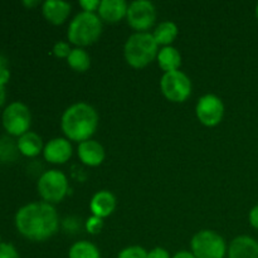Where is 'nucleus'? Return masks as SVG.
Wrapping results in <instances>:
<instances>
[{"label": "nucleus", "mask_w": 258, "mask_h": 258, "mask_svg": "<svg viewBox=\"0 0 258 258\" xmlns=\"http://www.w3.org/2000/svg\"><path fill=\"white\" fill-rule=\"evenodd\" d=\"M19 233L34 242H44L59 229V217L53 204L35 202L22 207L15 214Z\"/></svg>", "instance_id": "f257e3e1"}, {"label": "nucleus", "mask_w": 258, "mask_h": 258, "mask_svg": "<svg viewBox=\"0 0 258 258\" xmlns=\"http://www.w3.org/2000/svg\"><path fill=\"white\" fill-rule=\"evenodd\" d=\"M97 111L86 102H77L66 108L60 118V127L66 139L81 144L91 140L98 127Z\"/></svg>", "instance_id": "f03ea898"}, {"label": "nucleus", "mask_w": 258, "mask_h": 258, "mask_svg": "<svg viewBox=\"0 0 258 258\" xmlns=\"http://www.w3.org/2000/svg\"><path fill=\"white\" fill-rule=\"evenodd\" d=\"M159 45L153 33H134L123 45V57L130 67L141 70L156 59Z\"/></svg>", "instance_id": "7ed1b4c3"}, {"label": "nucleus", "mask_w": 258, "mask_h": 258, "mask_svg": "<svg viewBox=\"0 0 258 258\" xmlns=\"http://www.w3.org/2000/svg\"><path fill=\"white\" fill-rule=\"evenodd\" d=\"M102 27V20L96 13L81 12L68 25L67 38L77 48L88 47L100 39Z\"/></svg>", "instance_id": "20e7f679"}, {"label": "nucleus", "mask_w": 258, "mask_h": 258, "mask_svg": "<svg viewBox=\"0 0 258 258\" xmlns=\"http://www.w3.org/2000/svg\"><path fill=\"white\" fill-rule=\"evenodd\" d=\"M227 251L223 237L211 229L197 232L190 241V252L196 258H224Z\"/></svg>", "instance_id": "39448f33"}, {"label": "nucleus", "mask_w": 258, "mask_h": 258, "mask_svg": "<svg viewBox=\"0 0 258 258\" xmlns=\"http://www.w3.org/2000/svg\"><path fill=\"white\" fill-rule=\"evenodd\" d=\"M68 186L67 176L57 169L44 171L37 184L40 198L49 204L60 203L67 197Z\"/></svg>", "instance_id": "423d86ee"}, {"label": "nucleus", "mask_w": 258, "mask_h": 258, "mask_svg": "<svg viewBox=\"0 0 258 258\" xmlns=\"http://www.w3.org/2000/svg\"><path fill=\"white\" fill-rule=\"evenodd\" d=\"M160 90L164 97L170 102H185L191 95V81L181 71L164 73L160 80Z\"/></svg>", "instance_id": "0eeeda50"}, {"label": "nucleus", "mask_w": 258, "mask_h": 258, "mask_svg": "<svg viewBox=\"0 0 258 258\" xmlns=\"http://www.w3.org/2000/svg\"><path fill=\"white\" fill-rule=\"evenodd\" d=\"M127 24L136 33H148L156 20V8L149 0H135L130 3L126 14Z\"/></svg>", "instance_id": "6e6552de"}, {"label": "nucleus", "mask_w": 258, "mask_h": 258, "mask_svg": "<svg viewBox=\"0 0 258 258\" xmlns=\"http://www.w3.org/2000/svg\"><path fill=\"white\" fill-rule=\"evenodd\" d=\"M32 116L24 103L13 102L3 112V126L5 130L14 136H22L29 131Z\"/></svg>", "instance_id": "1a4fd4ad"}, {"label": "nucleus", "mask_w": 258, "mask_h": 258, "mask_svg": "<svg viewBox=\"0 0 258 258\" xmlns=\"http://www.w3.org/2000/svg\"><path fill=\"white\" fill-rule=\"evenodd\" d=\"M196 115L199 122L207 127H214L219 125L224 116L223 101L213 93L202 96L196 105Z\"/></svg>", "instance_id": "9d476101"}, {"label": "nucleus", "mask_w": 258, "mask_h": 258, "mask_svg": "<svg viewBox=\"0 0 258 258\" xmlns=\"http://www.w3.org/2000/svg\"><path fill=\"white\" fill-rule=\"evenodd\" d=\"M73 154L72 144L66 138H54L48 141L43 149L45 161L54 165H62L71 159Z\"/></svg>", "instance_id": "9b49d317"}, {"label": "nucleus", "mask_w": 258, "mask_h": 258, "mask_svg": "<svg viewBox=\"0 0 258 258\" xmlns=\"http://www.w3.org/2000/svg\"><path fill=\"white\" fill-rule=\"evenodd\" d=\"M77 155L80 158L81 163L90 168L100 166L105 160V148L96 140H87L78 144Z\"/></svg>", "instance_id": "f8f14e48"}, {"label": "nucleus", "mask_w": 258, "mask_h": 258, "mask_svg": "<svg viewBox=\"0 0 258 258\" xmlns=\"http://www.w3.org/2000/svg\"><path fill=\"white\" fill-rule=\"evenodd\" d=\"M128 4L125 0H102L98 7L97 15L102 23L116 24L125 19Z\"/></svg>", "instance_id": "ddd939ff"}, {"label": "nucleus", "mask_w": 258, "mask_h": 258, "mask_svg": "<svg viewBox=\"0 0 258 258\" xmlns=\"http://www.w3.org/2000/svg\"><path fill=\"white\" fill-rule=\"evenodd\" d=\"M72 7L70 3L60 0H47L42 5L43 17L53 25H62L70 17Z\"/></svg>", "instance_id": "4468645a"}, {"label": "nucleus", "mask_w": 258, "mask_h": 258, "mask_svg": "<svg viewBox=\"0 0 258 258\" xmlns=\"http://www.w3.org/2000/svg\"><path fill=\"white\" fill-rule=\"evenodd\" d=\"M228 258H258V242L249 236H238L231 242Z\"/></svg>", "instance_id": "2eb2a0df"}, {"label": "nucleus", "mask_w": 258, "mask_h": 258, "mask_svg": "<svg viewBox=\"0 0 258 258\" xmlns=\"http://www.w3.org/2000/svg\"><path fill=\"white\" fill-rule=\"evenodd\" d=\"M116 209V197L110 190H100L92 197L90 202V211L92 216L105 219L110 217Z\"/></svg>", "instance_id": "dca6fc26"}, {"label": "nucleus", "mask_w": 258, "mask_h": 258, "mask_svg": "<svg viewBox=\"0 0 258 258\" xmlns=\"http://www.w3.org/2000/svg\"><path fill=\"white\" fill-rule=\"evenodd\" d=\"M17 145L19 153L28 158L38 156L40 153H43V149H44L42 138L33 131H28L24 135L20 136Z\"/></svg>", "instance_id": "f3484780"}, {"label": "nucleus", "mask_w": 258, "mask_h": 258, "mask_svg": "<svg viewBox=\"0 0 258 258\" xmlns=\"http://www.w3.org/2000/svg\"><path fill=\"white\" fill-rule=\"evenodd\" d=\"M156 60H158L159 67L164 71V73L179 71L181 66L180 52L173 45L161 48L158 53Z\"/></svg>", "instance_id": "a211bd4d"}, {"label": "nucleus", "mask_w": 258, "mask_h": 258, "mask_svg": "<svg viewBox=\"0 0 258 258\" xmlns=\"http://www.w3.org/2000/svg\"><path fill=\"white\" fill-rule=\"evenodd\" d=\"M179 34V28L171 20H165L161 22L160 24L156 25V28L153 32V37L158 45H163V47H168L171 45V43L176 39Z\"/></svg>", "instance_id": "6ab92c4d"}, {"label": "nucleus", "mask_w": 258, "mask_h": 258, "mask_svg": "<svg viewBox=\"0 0 258 258\" xmlns=\"http://www.w3.org/2000/svg\"><path fill=\"white\" fill-rule=\"evenodd\" d=\"M67 64L75 72L83 73L91 67V57L83 48H73L67 58Z\"/></svg>", "instance_id": "aec40b11"}, {"label": "nucleus", "mask_w": 258, "mask_h": 258, "mask_svg": "<svg viewBox=\"0 0 258 258\" xmlns=\"http://www.w3.org/2000/svg\"><path fill=\"white\" fill-rule=\"evenodd\" d=\"M68 258H101L97 246L88 241H78L71 246Z\"/></svg>", "instance_id": "412c9836"}, {"label": "nucleus", "mask_w": 258, "mask_h": 258, "mask_svg": "<svg viewBox=\"0 0 258 258\" xmlns=\"http://www.w3.org/2000/svg\"><path fill=\"white\" fill-rule=\"evenodd\" d=\"M18 150V145L15 146L12 140L8 138L0 139V159L4 161H10L15 158V153ZM19 151V150H18Z\"/></svg>", "instance_id": "4be33fe9"}, {"label": "nucleus", "mask_w": 258, "mask_h": 258, "mask_svg": "<svg viewBox=\"0 0 258 258\" xmlns=\"http://www.w3.org/2000/svg\"><path fill=\"white\" fill-rule=\"evenodd\" d=\"M117 258H148V251L140 246H128L118 252Z\"/></svg>", "instance_id": "5701e85b"}, {"label": "nucleus", "mask_w": 258, "mask_h": 258, "mask_svg": "<svg viewBox=\"0 0 258 258\" xmlns=\"http://www.w3.org/2000/svg\"><path fill=\"white\" fill-rule=\"evenodd\" d=\"M85 228L88 233L93 234V236L101 233V231H102L103 228V219L100 218V217L91 216L90 218H87V221H86Z\"/></svg>", "instance_id": "b1692460"}, {"label": "nucleus", "mask_w": 258, "mask_h": 258, "mask_svg": "<svg viewBox=\"0 0 258 258\" xmlns=\"http://www.w3.org/2000/svg\"><path fill=\"white\" fill-rule=\"evenodd\" d=\"M72 52V48H71L70 43L67 42H57L53 47V54L57 58H60V59H67L68 55Z\"/></svg>", "instance_id": "393cba45"}, {"label": "nucleus", "mask_w": 258, "mask_h": 258, "mask_svg": "<svg viewBox=\"0 0 258 258\" xmlns=\"http://www.w3.org/2000/svg\"><path fill=\"white\" fill-rule=\"evenodd\" d=\"M0 258H20L15 247L10 243H0Z\"/></svg>", "instance_id": "a878e982"}, {"label": "nucleus", "mask_w": 258, "mask_h": 258, "mask_svg": "<svg viewBox=\"0 0 258 258\" xmlns=\"http://www.w3.org/2000/svg\"><path fill=\"white\" fill-rule=\"evenodd\" d=\"M10 78V72H9V67H8V59L3 55H0V82L3 85L9 81Z\"/></svg>", "instance_id": "bb28decb"}, {"label": "nucleus", "mask_w": 258, "mask_h": 258, "mask_svg": "<svg viewBox=\"0 0 258 258\" xmlns=\"http://www.w3.org/2000/svg\"><path fill=\"white\" fill-rule=\"evenodd\" d=\"M100 0H81L78 4L82 8L83 12L86 13H95L98 10L100 7Z\"/></svg>", "instance_id": "cd10ccee"}, {"label": "nucleus", "mask_w": 258, "mask_h": 258, "mask_svg": "<svg viewBox=\"0 0 258 258\" xmlns=\"http://www.w3.org/2000/svg\"><path fill=\"white\" fill-rule=\"evenodd\" d=\"M148 258H171L168 249L163 247H155V248L148 251Z\"/></svg>", "instance_id": "c85d7f7f"}, {"label": "nucleus", "mask_w": 258, "mask_h": 258, "mask_svg": "<svg viewBox=\"0 0 258 258\" xmlns=\"http://www.w3.org/2000/svg\"><path fill=\"white\" fill-rule=\"evenodd\" d=\"M248 221H249V224L258 231V206L253 207V208L249 211Z\"/></svg>", "instance_id": "c756f323"}, {"label": "nucleus", "mask_w": 258, "mask_h": 258, "mask_svg": "<svg viewBox=\"0 0 258 258\" xmlns=\"http://www.w3.org/2000/svg\"><path fill=\"white\" fill-rule=\"evenodd\" d=\"M171 258H196V256L190 251H179Z\"/></svg>", "instance_id": "7c9ffc66"}, {"label": "nucleus", "mask_w": 258, "mask_h": 258, "mask_svg": "<svg viewBox=\"0 0 258 258\" xmlns=\"http://www.w3.org/2000/svg\"><path fill=\"white\" fill-rule=\"evenodd\" d=\"M5 101V87L2 82H0V106L4 103Z\"/></svg>", "instance_id": "2f4dec72"}, {"label": "nucleus", "mask_w": 258, "mask_h": 258, "mask_svg": "<svg viewBox=\"0 0 258 258\" xmlns=\"http://www.w3.org/2000/svg\"><path fill=\"white\" fill-rule=\"evenodd\" d=\"M23 4L28 8H33V7H37L39 4V2H23Z\"/></svg>", "instance_id": "473e14b6"}, {"label": "nucleus", "mask_w": 258, "mask_h": 258, "mask_svg": "<svg viewBox=\"0 0 258 258\" xmlns=\"http://www.w3.org/2000/svg\"><path fill=\"white\" fill-rule=\"evenodd\" d=\"M256 17H257V19H258V4H257V7H256Z\"/></svg>", "instance_id": "72a5a7b5"}]
</instances>
